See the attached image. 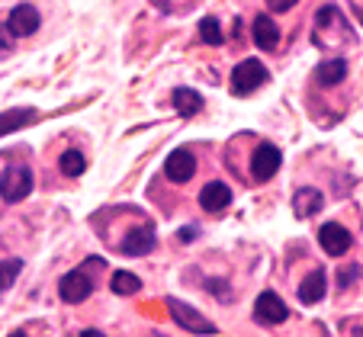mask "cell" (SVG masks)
<instances>
[{
	"label": "cell",
	"mask_w": 363,
	"mask_h": 337,
	"mask_svg": "<svg viewBox=\"0 0 363 337\" xmlns=\"http://www.w3.org/2000/svg\"><path fill=\"white\" fill-rule=\"evenodd\" d=\"M280 161L283 158H280V148H277V144H270V142L257 144V148H254V158H251V177L257 180V183H267V180L280 171Z\"/></svg>",
	"instance_id": "5b68a950"
},
{
	"label": "cell",
	"mask_w": 363,
	"mask_h": 337,
	"mask_svg": "<svg viewBox=\"0 0 363 337\" xmlns=\"http://www.w3.org/2000/svg\"><path fill=\"white\" fill-rule=\"evenodd\" d=\"M254 318L261 324H283L289 318V309H286V302H283L277 292H261V296L254 299Z\"/></svg>",
	"instance_id": "8992f818"
},
{
	"label": "cell",
	"mask_w": 363,
	"mask_h": 337,
	"mask_svg": "<svg viewBox=\"0 0 363 337\" xmlns=\"http://www.w3.org/2000/svg\"><path fill=\"white\" fill-rule=\"evenodd\" d=\"M42 16L39 10L33 7V4H20V7L10 10V20H7V29L13 39H23V35H33L35 29H39Z\"/></svg>",
	"instance_id": "ba28073f"
},
{
	"label": "cell",
	"mask_w": 363,
	"mask_h": 337,
	"mask_svg": "<svg viewBox=\"0 0 363 337\" xmlns=\"http://www.w3.org/2000/svg\"><path fill=\"white\" fill-rule=\"evenodd\" d=\"M190 238H196V228H184L180 232V241H190Z\"/></svg>",
	"instance_id": "d4e9b609"
},
{
	"label": "cell",
	"mask_w": 363,
	"mask_h": 337,
	"mask_svg": "<svg viewBox=\"0 0 363 337\" xmlns=\"http://www.w3.org/2000/svg\"><path fill=\"white\" fill-rule=\"evenodd\" d=\"M20 270H23V261H4L0 263V292H7L10 286L16 282V276H20Z\"/></svg>",
	"instance_id": "44dd1931"
},
{
	"label": "cell",
	"mask_w": 363,
	"mask_h": 337,
	"mask_svg": "<svg viewBox=\"0 0 363 337\" xmlns=\"http://www.w3.org/2000/svg\"><path fill=\"white\" fill-rule=\"evenodd\" d=\"M164 173L171 183H186V180L196 173V161H193L190 152H184V148H177V152L167 154V164H164Z\"/></svg>",
	"instance_id": "8fae6325"
},
{
	"label": "cell",
	"mask_w": 363,
	"mask_h": 337,
	"mask_svg": "<svg viewBox=\"0 0 363 337\" xmlns=\"http://www.w3.org/2000/svg\"><path fill=\"white\" fill-rule=\"evenodd\" d=\"M325 292H328V273H325L322 267H315L306 280H302L299 299H302V305H318L325 299Z\"/></svg>",
	"instance_id": "7c38bea8"
},
{
	"label": "cell",
	"mask_w": 363,
	"mask_h": 337,
	"mask_svg": "<svg viewBox=\"0 0 363 337\" xmlns=\"http://www.w3.org/2000/svg\"><path fill=\"white\" fill-rule=\"evenodd\" d=\"M267 68H264L261 62H254V58H245V62L235 64L232 71V90L238 96H251L257 87H264L267 84Z\"/></svg>",
	"instance_id": "3957f363"
},
{
	"label": "cell",
	"mask_w": 363,
	"mask_h": 337,
	"mask_svg": "<svg viewBox=\"0 0 363 337\" xmlns=\"http://www.w3.org/2000/svg\"><path fill=\"white\" fill-rule=\"evenodd\" d=\"M110 289L116 296H135V292H142V280L135 273H129V270H116L110 280Z\"/></svg>",
	"instance_id": "ac0fdd59"
},
{
	"label": "cell",
	"mask_w": 363,
	"mask_h": 337,
	"mask_svg": "<svg viewBox=\"0 0 363 337\" xmlns=\"http://www.w3.org/2000/svg\"><path fill=\"white\" fill-rule=\"evenodd\" d=\"M35 122V110H10V113H0V138L10 135V132L23 129V125Z\"/></svg>",
	"instance_id": "e0dca14e"
},
{
	"label": "cell",
	"mask_w": 363,
	"mask_h": 337,
	"mask_svg": "<svg viewBox=\"0 0 363 337\" xmlns=\"http://www.w3.org/2000/svg\"><path fill=\"white\" fill-rule=\"evenodd\" d=\"M318 241H322V251L331 257H341L350 251V244H354V234L347 232L344 225H337V222H328V225H322V232H318Z\"/></svg>",
	"instance_id": "52a82bcc"
},
{
	"label": "cell",
	"mask_w": 363,
	"mask_h": 337,
	"mask_svg": "<svg viewBox=\"0 0 363 337\" xmlns=\"http://www.w3.org/2000/svg\"><path fill=\"white\" fill-rule=\"evenodd\" d=\"M119 251H123L125 257H145V254H151V251H155V228H151V225H138V228H132V232H125Z\"/></svg>",
	"instance_id": "9c48e42d"
},
{
	"label": "cell",
	"mask_w": 363,
	"mask_h": 337,
	"mask_svg": "<svg viewBox=\"0 0 363 337\" xmlns=\"http://www.w3.org/2000/svg\"><path fill=\"white\" fill-rule=\"evenodd\" d=\"M228 202H232V190H228V183H222V180L206 183L203 193H199V206H203L206 212H222V209H228Z\"/></svg>",
	"instance_id": "4fadbf2b"
},
{
	"label": "cell",
	"mask_w": 363,
	"mask_h": 337,
	"mask_svg": "<svg viewBox=\"0 0 363 337\" xmlns=\"http://www.w3.org/2000/svg\"><path fill=\"white\" fill-rule=\"evenodd\" d=\"M10 48H13V35H10L7 26H0V55H7Z\"/></svg>",
	"instance_id": "7402d4cb"
},
{
	"label": "cell",
	"mask_w": 363,
	"mask_h": 337,
	"mask_svg": "<svg viewBox=\"0 0 363 337\" xmlns=\"http://www.w3.org/2000/svg\"><path fill=\"white\" fill-rule=\"evenodd\" d=\"M33 193V171L26 164H10L0 173V196L4 202H23Z\"/></svg>",
	"instance_id": "7a4b0ae2"
},
{
	"label": "cell",
	"mask_w": 363,
	"mask_h": 337,
	"mask_svg": "<svg viewBox=\"0 0 363 337\" xmlns=\"http://www.w3.org/2000/svg\"><path fill=\"white\" fill-rule=\"evenodd\" d=\"M251 35H254V45L264 48V52H274V48L280 45V26L270 20V13H257V16H254Z\"/></svg>",
	"instance_id": "30bf717a"
},
{
	"label": "cell",
	"mask_w": 363,
	"mask_h": 337,
	"mask_svg": "<svg viewBox=\"0 0 363 337\" xmlns=\"http://www.w3.org/2000/svg\"><path fill=\"white\" fill-rule=\"evenodd\" d=\"M58 167H62L65 177H81V173L87 171V161H84V154H81V152H74V148H71V152H65V154H62Z\"/></svg>",
	"instance_id": "d6986e66"
},
{
	"label": "cell",
	"mask_w": 363,
	"mask_h": 337,
	"mask_svg": "<svg viewBox=\"0 0 363 337\" xmlns=\"http://www.w3.org/2000/svg\"><path fill=\"white\" fill-rule=\"evenodd\" d=\"M199 39L206 42V45H222L225 42V35H222V26L216 16H206L203 23H199Z\"/></svg>",
	"instance_id": "ffe728a7"
},
{
	"label": "cell",
	"mask_w": 363,
	"mask_h": 337,
	"mask_svg": "<svg viewBox=\"0 0 363 337\" xmlns=\"http://www.w3.org/2000/svg\"><path fill=\"white\" fill-rule=\"evenodd\" d=\"M347 77V62L344 58H331V62H322L315 71V81L322 87H337V84Z\"/></svg>",
	"instance_id": "9a60e30c"
},
{
	"label": "cell",
	"mask_w": 363,
	"mask_h": 337,
	"mask_svg": "<svg viewBox=\"0 0 363 337\" xmlns=\"http://www.w3.org/2000/svg\"><path fill=\"white\" fill-rule=\"evenodd\" d=\"M296 4H299V0H267V7L270 10H280V13H283V10H289V7H296Z\"/></svg>",
	"instance_id": "cb8c5ba5"
},
{
	"label": "cell",
	"mask_w": 363,
	"mask_h": 337,
	"mask_svg": "<svg viewBox=\"0 0 363 337\" xmlns=\"http://www.w3.org/2000/svg\"><path fill=\"white\" fill-rule=\"evenodd\" d=\"M322 206H325L322 190H312V186H302V190L293 196V212L299 215V219H308V215L322 212Z\"/></svg>",
	"instance_id": "5bb4252c"
},
{
	"label": "cell",
	"mask_w": 363,
	"mask_h": 337,
	"mask_svg": "<svg viewBox=\"0 0 363 337\" xmlns=\"http://www.w3.org/2000/svg\"><path fill=\"white\" fill-rule=\"evenodd\" d=\"M94 263H96V257H90V261L84 263L81 270H71V273L62 276V282H58L62 302L77 305V302H84V299H90V292H94V280H90V270H94Z\"/></svg>",
	"instance_id": "6da1fadb"
},
{
	"label": "cell",
	"mask_w": 363,
	"mask_h": 337,
	"mask_svg": "<svg viewBox=\"0 0 363 337\" xmlns=\"http://www.w3.org/2000/svg\"><path fill=\"white\" fill-rule=\"evenodd\" d=\"M167 312H171V318L180 324V328L193 331V334H216V331H219L213 321H206L196 309H190V305L180 302V299H167Z\"/></svg>",
	"instance_id": "277c9868"
},
{
	"label": "cell",
	"mask_w": 363,
	"mask_h": 337,
	"mask_svg": "<svg viewBox=\"0 0 363 337\" xmlns=\"http://www.w3.org/2000/svg\"><path fill=\"white\" fill-rule=\"evenodd\" d=\"M354 280H360V267H357V263H354V267H347V270L341 273V286H350Z\"/></svg>",
	"instance_id": "603a6c76"
},
{
	"label": "cell",
	"mask_w": 363,
	"mask_h": 337,
	"mask_svg": "<svg viewBox=\"0 0 363 337\" xmlns=\"http://www.w3.org/2000/svg\"><path fill=\"white\" fill-rule=\"evenodd\" d=\"M174 110L180 116H196L203 110V93H196L193 87H177L174 90Z\"/></svg>",
	"instance_id": "2e32d148"
}]
</instances>
